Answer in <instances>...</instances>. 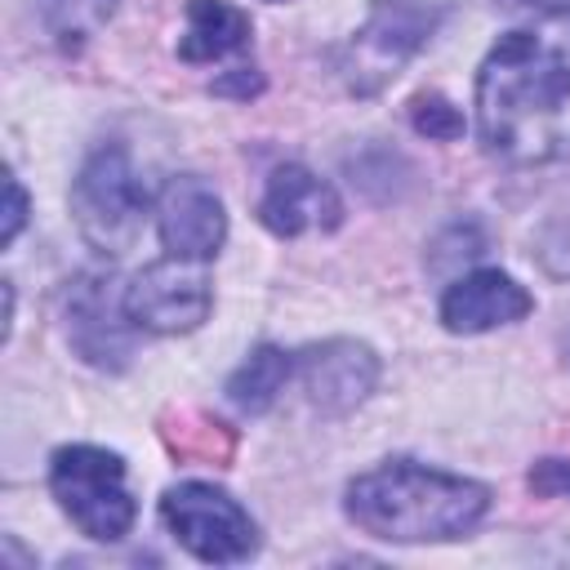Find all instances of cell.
I'll list each match as a JSON object with an SVG mask.
<instances>
[{
    "mask_svg": "<svg viewBox=\"0 0 570 570\" xmlns=\"http://www.w3.org/2000/svg\"><path fill=\"white\" fill-rule=\"evenodd\" d=\"M436 9L414 0H374L365 27L343 53V76L356 94H379L436 31Z\"/></svg>",
    "mask_w": 570,
    "mask_h": 570,
    "instance_id": "obj_7",
    "label": "cell"
},
{
    "mask_svg": "<svg viewBox=\"0 0 570 570\" xmlns=\"http://www.w3.org/2000/svg\"><path fill=\"white\" fill-rule=\"evenodd\" d=\"M67 334L76 343V352L102 370H120L125 356H129V338H125V325L116 321L107 294L98 281H85L71 298V312H67Z\"/></svg>",
    "mask_w": 570,
    "mask_h": 570,
    "instance_id": "obj_13",
    "label": "cell"
},
{
    "mask_svg": "<svg viewBox=\"0 0 570 570\" xmlns=\"http://www.w3.org/2000/svg\"><path fill=\"white\" fill-rule=\"evenodd\" d=\"M258 223L281 240L303 232H334L343 223V200L307 165H276L258 200Z\"/></svg>",
    "mask_w": 570,
    "mask_h": 570,
    "instance_id": "obj_10",
    "label": "cell"
},
{
    "mask_svg": "<svg viewBox=\"0 0 570 570\" xmlns=\"http://www.w3.org/2000/svg\"><path fill=\"white\" fill-rule=\"evenodd\" d=\"M165 530L205 566H240L258 552L254 517L209 481H178L160 494Z\"/></svg>",
    "mask_w": 570,
    "mask_h": 570,
    "instance_id": "obj_5",
    "label": "cell"
},
{
    "mask_svg": "<svg viewBox=\"0 0 570 570\" xmlns=\"http://www.w3.org/2000/svg\"><path fill=\"white\" fill-rule=\"evenodd\" d=\"M289 370H294V356H289L285 347H276V343H263V347H254L249 361H240V370L227 379V401H232L236 410H245V414H263V410H272V401L281 396Z\"/></svg>",
    "mask_w": 570,
    "mask_h": 570,
    "instance_id": "obj_14",
    "label": "cell"
},
{
    "mask_svg": "<svg viewBox=\"0 0 570 570\" xmlns=\"http://www.w3.org/2000/svg\"><path fill=\"white\" fill-rule=\"evenodd\" d=\"M410 125H414V134H423V138L454 142V138L463 134V111H459L450 98H441V94H419V98L410 102Z\"/></svg>",
    "mask_w": 570,
    "mask_h": 570,
    "instance_id": "obj_16",
    "label": "cell"
},
{
    "mask_svg": "<svg viewBox=\"0 0 570 570\" xmlns=\"http://www.w3.org/2000/svg\"><path fill=\"white\" fill-rule=\"evenodd\" d=\"M476 138L508 165L570 156V18L499 36L476 71Z\"/></svg>",
    "mask_w": 570,
    "mask_h": 570,
    "instance_id": "obj_1",
    "label": "cell"
},
{
    "mask_svg": "<svg viewBox=\"0 0 570 570\" xmlns=\"http://www.w3.org/2000/svg\"><path fill=\"white\" fill-rule=\"evenodd\" d=\"M298 379H303V392L307 401L338 419V414H352L379 383V356L374 347L356 343V338H325V343H312L298 352Z\"/></svg>",
    "mask_w": 570,
    "mask_h": 570,
    "instance_id": "obj_8",
    "label": "cell"
},
{
    "mask_svg": "<svg viewBox=\"0 0 570 570\" xmlns=\"http://www.w3.org/2000/svg\"><path fill=\"white\" fill-rule=\"evenodd\" d=\"M120 307H125V321L147 334H187L209 316L214 285L205 263L165 254L125 285Z\"/></svg>",
    "mask_w": 570,
    "mask_h": 570,
    "instance_id": "obj_6",
    "label": "cell"
},
{
    "mask_svg": "<svg viewBox=\"0 0 570 570\" xmlns=\"http://www.w3.org/2000/svg\"><path fill=\"white\" fill-rule=\"evenodd\" d=\"M71 214L80 236L107 258H120L138 240L147 218V187L120 142L98 147L80 165L71 183Z\"/></svg>",
    "mask_w": 570,
    "mask_h": 570,
    "instance_id": "obj_4",
    "label": "cell"
},
{
    "mask_svg": "<svg viewBox=\"0 0 570 570\" xmlns=\"http://www.w3.org/2000/svg\"><path fill=\"white\" fill-rule=\"evenodd\" d=\"M49 490L71 525L98 543H120L134 530L138 503L125 481V459L102 445H62L49 459Z\"/></svg>",
    "mask_w": 570,
    "mask_h": 570,
    "instance_id": "obj_3",
    "label": "cell"
},
{
    "mask_svg": "<svg viewBox=\"0 0 570 570\" xmlns=\"http://www.w3.org/2000/svg\"><path fill=\"white\" fill-rule=\"evenodd\" d=\"M530 307H534V298L525 285H517L499 267H476V272H463L459 281L445 285L441 325L450 334H485V330H499V325L530 316Z\"/></svg>",
    "mask_w": 570,
    "mask_h": 570,
    "instance_id": "obj_11",
    "label": "cell"
},
{
    "mask_svg": "<svg viewBox=\"0 0 570 570\" xmlns=\"http://www.w3.org/2000/svg\"><path fill=\"white\" fill-rule=\"evenodd\" d=\"M254 22L232 0H187V27L178 36L183 62H218L249 45Z\"/></svg>",
    "mask_w": 570,
    "mask_h": 570,
    "instance_id": "obj_12",
    "label": "cell"
},
{
    "mask_svg": "<svg viewBox=\"0 0 570 570\" xmlns=\"http://www.w3.org/2000/svg\"><path fill=\"white\" fill-rule=\"evenodd\" d=\"M525 4H534V9H543V13H552V18L570 13V0H525Z\"/></svg>",
    "mask_w": 570,
    "mask_h": 570,
    "instance_id": "obj_19",
    "label": "cell"
},
{
    "mask_svg": "<svg viewBox=\"0 0 570 570\" xmlns=\"http://www.w3.org/2000/svg\"><path fill=\"white\" fill-rule=\"evenodd\" d=\"M116 4L120 0H40V18L62 49H80L85 40H94L107 27Z\"/></svg>",
    "mask_w": 570,
    "mask_h": 570,
    "instance_id": "obj_15",
    "label": "cell"
},
{
    "mask_svg": "<svg viewBox=\"0 0 570 570\" xmlns=\"http://www.w3.org/2000/svg\"><path fill=\"white\" fill-rule=\"evenodd\" d=\"M156 232H160L165 254L209 263L223 249V240H227L223 200L214 196L209 183H200L191 174L169 178L160 187V196H156Z\"/></svg>",
    "mask_w": 570,
    "mask_h": 570,
    "instance_id": "obj_9",
    "label": "cell"
},
{
    "mask_svg": "<svg viewBox=\"0 0 570 570\" xmlns=\"http://www.w3.org/2000/svg\"><path fill=\"white\" fill-rule=\"evenodd\" d=\"M263 89V76L254 67H232L227 80H214V94H227V98H254Z\"/></svg>",
    "mask_w": 570,
    "mask_h": 570,
    "instance_id": "obj_18",
    "label": "cell"
},
{
    "mask_svg": "<svg viewBox=\"0 0 570 570\" xmlns=\"http://www.w3.org/2000/svg\"><path fill=\"white\" fill-rule=\"evenodd\" d=\"M347 517L383 543H450L481 525L490 490L414 459H387L347 481Z\"/></svg>",
    "mask_w": 570,
    "mask_h": 570,
    "instance_id": "obj_2",
    "label": "cell"
},
{
    "mask_svg": "<svg viewBox=\"0 0 570 570\" xmlns=\"http://www.w3.org/2000/svg\"><path fill=\"white\" fill-rule=\"evenodd\" d=\"M22 223H27V191H22V183L9 174V183H4V232H0V240L13 245L18 232H22Z\"/></svg>",
    "mask_w": 570,
    "mask_h": 570,
    "instance_id": "obj_17",
    "label": "cell"
}]
</instances>
